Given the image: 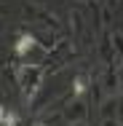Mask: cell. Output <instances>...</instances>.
Wrapping results in <instances>:
<instances>
[{
	"label": "cell",
	"instance_id": "obj_8",
	"mask_svg": "<svg viewBox=\"0 0 123 126\" xmlns=\"http://www.w3.org/2000/svg\"><path fill=\"white\" fill-rule=\"evenodd\" d=\"M3 126H19V115L11 110V107H3V115H0Z\"/></svg>",
	"mask_w": 123,
	"mask_h": 126
},
{
	"label": "cell",
	"instance_id": "obj_2",
	"mask_svg": "<svg viewBox=\"0 0 123 126\" xmlns=\"http://www.w3.org/2000/svg\"><path fill=\"white\" fill-rule=\"evenodd\" d=\"M46 80V70L43 67H32V64H19V78H16V86L22 91L24 99H32L38 94V89L43 86Z\"/></svg>",
	"mask_w": 123,
	"mask_h": 126
},
{
	"label": "cell",
	"instance_id": "obj_10",
	"mask_svg": "<svg viewBox=\"0 0 123 126\" xmlns=\"http://www.w3.org/2000/svg\"><path fill=\"white\" fill-rule=\"evenodd\" d=\"M118 118L123 121V91L118 94Z\"/></svg>",
	"mask_w": 123,
	"mask_h": 126
},
{
	"label": "cell",
	"instance_id": "obj_4",
	"mask_svg": "<svg viewBox=\"0 0 123 126\" xmlns=\"http://www.w3.org/2000/svg\"><path fill=\"white\" fill-rule=\"evenodd\" d=\"M99 83H102V89H104L107 94H121L118 64H107V67H104V73H102V78H99Z\"/></svg>",
	"mask_w": 123,
	"mask_h": 126
},
{
	"label": "cell",
	"instance_id": "obj_1",
	"mask_svg": "<svg viewBox=\"0 0 123 126\" xmlns=\"http://www.w3.org/2000/svg\"><path fill=\"white\" fill-rule=\"evenodd\" d=\"M48 51L35 35H19L16 46H14V62L16 64H32V67H43L48 62Z\"/></svg>",
	"mask_w": 123,
	"mask_h": 126
},
{
	"label": "cell",
	"instance_id": "obj_9",
	"mask_svg": "<svg viewBox=\"0 0 123 126\" xmlns=\"http://www.w3.org/2000/svg\"><path fill=\"white\" fill-rule=\"evenodd\" d=\"M99 126H123L121 118H104V121H99Z\"/></svg>",
	"mask_w": 123,
	"mask_h": 126
},
{
	"label": "cell",
	"instance_id": "obj_7",
	"mask_svg": "<svg viewBox=\"0 0 123 126\" xmlns=\"http://www.w3.org/2000/svg\"><path fill=\"white\" fill-rule=\"evenodd\" d=\"M110 35H112V46H115V54H118V59L123 62V32H121V30H110Z\"/></svg>",
	"mask_w": 123,
	"mask_h": 126
},
{
	"label": "cell",
	"instance_id": "obj_12",
	"mask_svg": "<svg viewBox=\"0 0 123 126\" xmlns=\"http://www.w3.org/2000/svg\"><path fill=\"white\" fill-rule=\"evenodd\" d=\"M67 126H88V121H75V124H67Z\"/></svg>",
	"mask_w": 123,
	"mask_h": 126
},
{
	"label": "cell",
	"instance_id": "obj_11",
	"mask_svg": "<svg viewBox=\"0 0 123 126\" xmlns=\"http://www.w3.org/2000/svg\"><path fill=\"white\" fill-rule=\"evenodd\" d=\"M118 80H121V91H123V62L118 64Z\"/></svg>",
	"mask_w": 123,
	"mask_h": 126
},
{
	"label": "cell",
	"instance_id": "obj_3",
	"mask_svg": "<svg viewBox=\"0 0 123 126\" xmlns=\"http://www.w3.org/2000/svg\"><path fill=\"white\" fill-rule=\"evenodd\" d=\"M64 97H67V94H64ZM88 110H91L88 97H72V99L64 102V107H62V113H64L67 124H75V121H88Z\"/></svg>",
	"mask_w": 123,
	"mask_h": 126
},
{
	"label": "cell",
	"instance_id": "obj_6",
	"mask_svg": "<svg viewBox=\"0 0 123 126\" xmlns=\"http://www.w3.org/2000/svg\"><path fill=\"white\" fill-rule=\"evenodd\" d=\"M99 107V121H104V118H118V94H107Z\"/></svg>",
	"mask_w": 123,
	"mask_h": 126
},
{
	"label": "cell",
	"instance_id": "obj_5",
	"mask_svg": "<svg viewBox=\"0 0 123 126\" xmlns=\"http://www.w3.org/2000/svg\"><path fill=\"white\" fill-rule=\"evenodd\" d=\"M99 56H102L104 64H115V62H118V54H115V46H112V35H110V30L99 38Z\"/></svg>",
	"mask_w": 123,
	"mask_h": 126
},
{
	"label": "cell",
	"instance_id": "obj_13",
	"mask_svg": "<svg viewBox=\"0 0 123 126\" xmlns=\"http://www.w3.org/2000/svg\"><path fill=\"white\" fill-rule=\"evenodd\" d=\"M38 126H46V124H38Z\"/></svg>",
	"mask_w": 123,
	"mask_h": 126
}]
</instances>
